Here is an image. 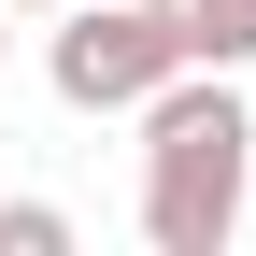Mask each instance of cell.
<instances>
[{"label": "cell", "mask_w": 256, "mask_h": 256, "mask_svg": "<svg viewBox=\"0 0 256 256\" xmlns=\"http://www.w3.org/2000/svg\"><path fill=\"white\" fill-rule=\"evenodd\" d=\"M0 256H72V214L57 200H0Z\"/></svg>", "instance_id": "4"}, {"label": "cell", "mask_w": 256, "mask_h": 256, "mask_svg": "<svg viewBox=\"0 0 256 256\" xmlns=\"http://www.w3.org/2000/svg\"><path fill=\"white\" fill-rule=\"evenodd\" d=\"M57 100L72 114H142L156 86L185 72V43H171V0H86L72 28H57Z\"/></svg>", "instance_id": "2"}, {"label": "cell", "mask_w": 256, "mask_h": 256, "mask_svg": "<svg viewBox=\"0 0 256 256\" xmlns=\"http://www.w3.org/2000/svg\"><path fill=\"white\" fill-rule=\"evenodd\" d=\"M171 43H185V72H242L256 57V0H171Z\"/></svg>", "instance_id": "3"}, {"label": "cell", "mask_w": 256, "mask_h": 256, "mask_svg": "<svg viewBox=\"0 0 256 256\" xmlns=\"http://www.w3.org/2000/svg\"><path fill=\"white\" fill-rule=\"evenodd\" d=\"M256 185V114L228 100V72H171L142 100V242L156 256H228Z\"/></svg>", "instance_id": "1"}, {"label": "cell", "mask_w": 256, "mask_h": 256, "mask_svg": "<svg viewBox=\"0 0 256 256\" xmlns=\"http://www.w3.org/2000/svg\"><path fill=\"white\" fill-rule=\"evenodd\" d=\"M0 14H57V0H0Z\"/></svg>", "instance_id": "5"}]
</instances>
